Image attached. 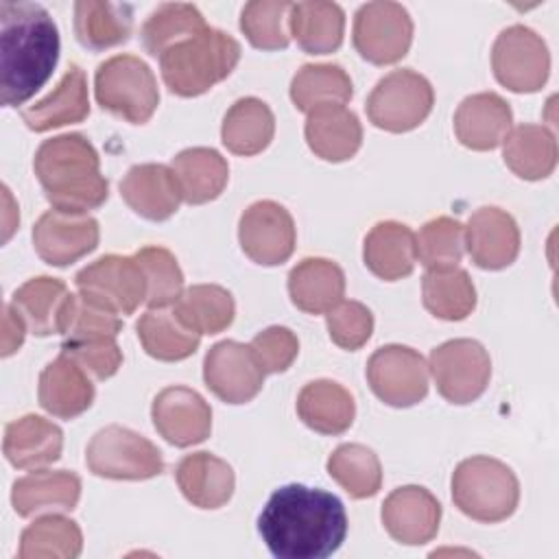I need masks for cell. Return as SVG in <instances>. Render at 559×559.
<instances>
[{
  "instance_id": "1",
  "label": "cell",
  "mask_w": 559,
  "mask_h": 559,
  "mask_svg": "<svg viewBox=\"0 0 559 559\" xmlns=\"http://www.w3.org/2000/svg\"><path fill=\"white\" fill-rule=\"evenodd\" d=\"M258 533L277 559H323L343 546L347 513L334 493L290 483L269 496Z\"/></svg>"
},
{
  "instance_id": "2",
  "label": "cell",
  "mask_w": 559,
  "mask_h": 559,
  "mask_svg": "<svg viewBox=\"0 0 559 559\" xmlns=\"http://www.w3.org/2000/svg\"><path fill=\"white\" fill-rule=\"evenodd\" d=\"M59 31L37 2L0 0V92L7 107L24 105L59 61Z\"/></svg>"
},
{
  "instance_id": "3",
  "label": "cell",
  "mask_w": 559,
  "mask_h": 559,
  "mask_svg": "<svg viewBox=\"0 0 559 559\" xmlns=\"http://www.w3.org/2000/svg\"><path fill=\"white\" fill-rule=\"evenodd\" d=\"M33 168L55 210L87 214V210L100 207L109 197V183L100 173V157L81 133H63L41 142Z\"/></svg>"
},
{
  "instance_id": "4",
  "label": "cell",
  "mask_w": 559,
  "mask_h": 559,
  "mask_svg": "<svg viewBox=\"0 0 559 559\" xmlns=\"http://www.w3.org/2000/svg\"><path fill=\"white\" fill-rule=\"evenodd\" d=\"M240 61V44L225 31L207 26L159 57L166 87L183 98L201 96L227 79Z\"/></svg>"
},
{
  "instance_id": "5",
  "label": "cell",
  "mask_w": 559,
  "mask_h": 559,
  "mask_svg": "<svg viewBox=\"0 0 559 559\" xmlns=\"http://www.w3.org/2000/svg\"><path fill=\"white\" fill-rule=\"evenodd\" d=\"M452 500L476 522L496 524L511 518L520 502V483L509 465L491 456H472L452 474Z\"/></svg>"
},
{
  "instance_id": "6",
  "label": "cell",
  "mask_w": 559,
  "mask_h": 559,
  "mask_svg": "<svg viewBox=\"0 0 559 559\" xmlns=\"http://www.w3.org/2000/svg\"><path fill=\"white\" fill-rule=\"evenodd\" d=\"M98 105L131 122L144 124L159 105V90L153 70L135 55H116L103 61L94 76Z\"/></svg>"
},
{
  "instance_id": "7",
  "label": "cell",
  "mask_w": 559,
  "mask_h": 559,
  "mask_svg": "<svg viewBox=\"0 0 559 559\" xmlns=\"http://www.w3.org/2000/svg\"><path fill=\"white\" fill-rule=\"evenodd\" d=\"M85 463L94 476L111 480H146L164 472L159 448L118 424L105 426L92 437Z\"/></svg>"
},
{
  "instance_id": "8",
  "label": "cell",
  "mask_w": 559,
  "mask_h": 559,
  "mask_svg": "<svg viewBox=\"0 0 559 559\" xmlns=\"http://www.w3.org/2000/svg\"><path fill=\"white\" fill-rule=\"evenodd\" d=\"M435 105V92L415 70H393L382 76L367 98V116L373 127L389 133H406L419 127Z\"/></svg>"
},
{
  "instance_id": "9",
  "label": "cell",
  "mask_w": 559,
  "mask_h": 559,
  "mask_svg": "<svg viewBox=\"0 0 559 559\" xmlns=\"http://www.w3.org/2000/svg\"><path fill=\"white\" fill-rule=\"evenodd\" d=\"M428 371L437 391L450 404H472L478 400L491 378L487 349L474 338H452L430 352Z\"/></svg>"
},
{
  "instance_id": "10",
  "label": "cell",
  "mask_w": 559,
  "mask_h": 559,
  "mask_svg": "<svg viewBox=\"0 0 559 559\" xmlns=\"http://www.w3.org/2000/svg\"><path fill=\"white\" fill-rule=\"evenodd\" d=\"M491 68L500 85L518 94H531L544 87L550 72L546 41L528 26L513 24L493 41Z\"/></svg>"
},
{
  "instance_id": "11",
  "label": "cell",
  "mask_w": 559,
  "mask_h": 559,
  "mask_svg": "<svg viewBox=\"0 0 559 559\" xmlns=\"http://www.w3.org/2000/svg\"><path fill=\"white\" fill-rule=\"evenodd\" d=\"M413 20L397 2H367L354 17V48L373 66H391L406 57Z\"/></svg>"
},
{
  "instance_id": "12",
  "label": "cell",
  "mask_w": 559,
  "mask_h": 559,
  "mask_svg": "<svg viewBox=\"0 0 559 559\" xmlns=\"http://www.w3.org/2000/svg\"><path fill=\"white\" fill-rule=\"evenodd\" d=\"M367 380L384 404L408 408L428 393V365L413 347L384 345L367 360Z\"/></svg>"
},
{
  "instance_id": "13",
  "label": "cell",
  "mask_w": 559,
  "mask_h": 559,
  "mask_svg": "<svg viewBox=\"0 0 559 559\" xmlns=\"http://www.w3.org/2000/svg\"><path fill=\"white\" fill-rule=\"evenodd\" d=\"M79 295L118 312L133 314L146 299V277L135 258L103 255L74 277Z\"/></svg>"
},
{
  "instance_id": "14",
  "label": "cell",
  "mask_w": 559,
  "mask_h": 559,
  "mask_svg": "<svg viewBox=\"0 0 559 559\" xmlns=\"http://www.w3.org/2000/svg\"><path fill=\"white\" fill-rule=\"evenodd\" d=\"M238 240L249 260L262 266H277L295 251L293 216L275 201H255L240 216Z\"/></svg>"
},
{
  "instance_id": "15",
  "label": "cell",
  "mask_w": 559,
  "mask_h": 559,
  "mask_svg": "<svg viewBox=\"0 0 559 559\" xmlns=\"http://www.w3.org/2000/svg\"><path fill=\"white\" fill-rule=\"evenodd\" d=\"M264 371L249 345L221 341L210 347L203 360V380L207 389L227 404L251 402L264 384Z\"/></svg>"
},
{
  "instance_id": "16",
  "label": "cell",
  "mask_w": 559,
  "mask_h": 559,
  "mask_svg": "<svg viewBox=\"0 0 559 559\" xmlns=\"http://www.w3.org/2000/svg\"><path fill=\"white\" fill-rule=\"evenodd\" d=\"M98 221L83 212L48 210L33 227L37 255L52 266H68L98 247Z\"/></svg>"
},
{
  "instance_id": "17",
  "label": "cell",
  "mask_w": 559,
  "mask_h": 559,
  "mask_svg": "<svg viewBox=\"0 0 559 559\" xmlns=\"http://www.w3.org/2000/svg\"><path fill=\"white\" fill-rule=\"evenodd\" d=\"M155 430L177 448L203 443L212 432L210 404L188 386L162 389L151 408Z\"/></svg>"
},
{
  "instance_id": "18",
  "label": "cell",
  "mask_w": 559,
  "mask_h": 559,
  "mask_svg": "<svg viewBox=\"0 0 559 559\" xmlns=\"http://www.w3.org/2000/svg\"><path fill=\"white\" fill-rule=\"evenodd\" d=\"M382 524L386 533L404 546H421L435 539L441 522L439 500L419 485L393 489L382 502Z\"/></svg>"
},
{
  "instance_id": "19",
  "label": "cell",
  "mask_w": 559,
  "mask_h": 559,
  "mask_svg": "<svg viewBox=\"0 0 559 559\" xmlns=\"http://www.w3.org/2000/svg\"><path fill=\"white\" fill-rule=\"evenodd\" d=\"M74 299L76 295H72L61 280L39 275L26 280L13 293L11 306L22 317L28 332L35 336H50L68 332Z\"/></svg>"
},
{
  "instance_id": "20",
  "label": "cell",
  "mask_w": 559,
  "mask_h": 559,
  "mask_svg": "<svg viewBox=\"0 0 559 559\" xmlns=\"http://www.w3.org/2000/svg\"><path fill=\"white\" fill-rule=\"evenodd\" d=\"M465 229V247L472 262L487 271H500L520 253V229L515 218L493 205L476 210Z\"/></svg>"
},
{
  "instance_id": "21",
  "label": "cell",
  "mask_w": 559,
  "mask_h": 559,
  "mask_svg": "<svg viewBox=\"0 0 559 559\" xmlns=\"http://www.w3.org/2000/svg\"><path fill=\"white\" fill-rule=\"evenodd\" d=\"M120 197L146 221L170 218L183 201L173 168L164 164L131 166L120 181Z\"/></svg>"
},
{
  "instance_id": "22",
  "label": "cell",
  "mask_w": 559,
  "mask_h": 559,
  "mask_svg": "<svg viewBox=\"0 0 559 559\" xmlns=\"http://www.w3.org/2000/svg\"><path fill=\"white\" fill-rule=\"evenodd\" d=\"M513 111L496 92H480L463 98L454 114V133L472 151H493L511 131Z\"/></svg>"
},
{
  "instance_id": "23",
  "label": "cell",
  "mask_w": 559,
  "mask_h": 559,
  "mask_svg": "<svg viewBox=\"0 0 559 559\" xmlns=\"http://www.w3.org/2000/svg\"><path fill=\"white\" fill-rule=\"evenodd\" d=\"M81 498V478L68 469H35L13 483L11 504L20 518L72 511Z\"/></svg>"
},
{
  "instance_id": "24",
  "label": "cell",
  "mask_w": 559,
  "mask_h": 559,
  "mask_svg": "<svg viewBox=\"0 0 559 559\" xmlns=\"http://www.w3.org/2000/svg\"><path fill=\"white\" fill-rule=\"evenodd\" d=\"M37 400L46 413L59 419H74L92 406L94 384L79 362L61 354L41 369Z\"/></svg>"
},
{
  "instance_id": "25",
  "label": "cell",
  "mask_w": 559,
  "mask_h": 559,
  "mask_svg": "<svg viewBox=\"0 0 559 559\" xmlns=\"http://www.w3.org/2000/svg\"><path fill=\"white\" fill-rule=\"evenodd\" d=\"M304 133L310 151L325 162H345L354 157L362 144L358 116L345 105L334 103L308 111Z\"/></svg>"
},
{
  "instance_id": "26",
  "label": "cell",
  "mask_w": 559,
  "mask_h": 559,
  "mask_svg": "<svg viewBox=\"0 0 559 559\" xmlns=\"http://www.w3.org/2000/svg\"><path fill=\"white\" fill-rule=\"evenodd\" d=\"M175 478L183 498L199 509L227 504L236 487L231 465L210 452L186 454L175 467Z\"/></svg>"
},
{
  "instance_id": "27",
  "label": "cell",
  "mask_w": 559,
  "mask_h": 559,
  "mask_svg": "<svg viewBox=\"0 0 559 559\" xmlns=\"http://www.w3.org/2000/svg\"><path fill=\"white\" fill-rule=\"evenodd\" d=\"M2 450L13 467L37 469L59 461L63 432L57 424L39 415H24L7 424Z\"/></svg>"
},
{
  "instance_id": "28",
  "label": "cell",
  "mask_w": 559,
  "mask_h": 559,
  "mask_svg": "<svg viewBox=\"0 0 559 559\" xmlns=\"http://www.w3.org/2000/svg\"><path fill=\"white\" fill-rule=\"evenodd\" d=\"M362 260L367 269L384 282H395L411 275L417 262L413 229L397 221L376 223L365 236Z\"/></svg>"
},
{
  "instance_id": "29",
  "label": "cell",
  "mask_w": 559,
  "mask_h": 559,
  "mask_svg": "<svg viewBox=\"0 0 559 559\" xmlns=\"http://www.w3.org/2000/svg\"><path fill=\"white\" fill-rule=\"evenodd\" d=\"M90 116V96H87V79L79 66H70L55 92L46 98L37 100L28 109L22 111L24 124L44 133L50 129H59L66 124L83 122Z\"/></svg>"
},
{
  "instance_id": "30",
  "label": "cell",
  "mask_w": 559,
  "mask_h": 559,
  "mask_svg": "<svg viewBox=\"0 0 559 559\" xmlns=\"http://www.w3.org/2000/svg\"><path fill=\"white\" fill-rule=\"evenodd\" d=\"M290 301L308 312L323 314L345 295V273L328 258H304L288 273Z\"/></svg>"
},
{
  "instance_id": "31",
  "label": "cell",
  "mask_w": 559,
  "mask_h": 559,
  "mask_svg": "<svg viewBox=\"0 0 559 559\" xmlns=\"http://www.w3.org/2000/svg\"><path fill=\"white\" fill-rule=\"evenodd\" d=\"M299 419L321 435H343L356 417L352 393L334 380H312L297 395Z\"/></svg>"
},
{
  "instance_id": "32",
  "label": "cell",
  "mask_w": 559,
  "mask_h": 559,
  "mask_svg": "<svg viewBox=\"0 0 559 559\" xmlns=\"http://www.w3.org/2000/svg\"><path fill=\"white\" fill-rule=\"evenodd\" d=\"M181 190V199L190 205L214 201L227 186L229 166L227 159L207 146L183 148L170 164Z\"/></svg>"
},
{
  "instance_id": "33",
  "label": "cell",
  "mask_w": 559,
  "mask_h": 559,
  "mask_svg": "<svg viewBox=\"0 0 559 559\" xmlns=\"http://www.w3.org/2000/svg\"><path fill=\"white\" fill-rule=\"evenodd\" d=\"M288 33L308 55H330L338 50L345 33V13L336 2H297L290 4Z\"/></svg>"
},
{
  "instance_id": "34",
  "label": "cell",
  "mask_w": 559,
  "mask_h": 559,
  "mask_svg": "<svg viewBox=\"0 0 559 559\" xmlns=\"http://www.w3.org/2000/svg\"><path fill=\"white\" fill-rule=\"evenodd\" d=\"M74 33L87 50H105L129 41L133 7L122 2L83 0L74 4Z\"/></svg>"
},
{
  "instance_id": "35",
  "label": "cell",
  "mask_w": 559,
  "mask_h": 559,
  "mask_svg": "<svg viewBox=\"0 0 559 559\" xmlns=\"http://www.w3.org/2000/svg\"><path fill=\"white\" fill-rule=\"evenodd\" d=\"M502 157L520 179H546L557 166V140L544 124H518L502 142Z\"/></svg>"
},
{
  "instance_id": "36",
  "label": "cell",
  "mask_w": 559,
  "mask_h": 559,
  "mask_svg": "<svg viewBox=\"0 0 559 559\" xmlns=\"http://www.w3.org/2000/svg\"><path fill=\"white\" fill-rule=\"evenodd\" d=\"M275 133V118L271 107L253 96L236 100L221 127V140L227 146V151L236 155H258L262 153Z\"/></svg>"
},
{
  "instance_id": "37",
  "label": "cell",
  "mask_w": 559,
  "mask_h": 559,
  "mask_svg": "<svg viewBox=\"0 0 559 559\" xmlns=\"http://www.w3.org/2000/svg\"><path fill=\"white\" fill-rule=\"evenodd\" d=\"M138 338L144 352L164 362H177L192 356L201 334L192 332L175 310L148 308L135 323Z\"/></svg>"
},
{
  "instance_id": "38",
  "label": "cell",
  "mask_w": 559,
  "mask_h": 559,
  "mask_svg": "<svg viewBox=\"0 0 559 559\" xmlns=\"http://www.w3.org/2000/svg\"><path fill=\"white\" fill-rule=\"evenodd\" d=\"M424 308L443 321H461L476 308V288L467 271L452 269H428L421 277Z\"/></svg>"
},
{
  "instance_id": "39",
  "label": "cell",
  "mask_w": 559,
  "mask_h": 559,
  "mask_svg": "<svg viewBox=\"0 0 559 559\" xmlns=\"http://www.w3.org/2000/svg\"><path fill=\"white\" fill-rule=\"evenodd\" d=\"M177 317L197 334H218L227 330L236 314L234 297L218 284H194L175 301Z\"/></svg>"
},
{
  "instance_id": "40",
  "label": "cell",
  "mask_w": 559,
  "mask_h": 559,
  "mask_svg": "<svg viewBox=\"0 0 559 559\" xmlns=\"http://www.w3.org/2000/svg\"><path fill=\"white\" fill-rule=\"evenodd\" d=\"M83 550V533L74 520L48 513L20 535V559H74Z\"/></svg>"
},
{
  "instance_id": "41",
  "label": "cell",
  "mask_w": 559,
  "mask_h": 559,
  "mask_svg": "<svg viewBox=\"0 0 559 559\" xmlns=\"http://www.w3.org/2000/svg\"><path fill=\"white\" fill-rule=\"evenodd\" d=\"M205 28V17L194 4L168 2L146 17L140 28V37L151 57H162L175 44L190 39Z\"/></svg>"
},
{
  "instance_id": "42",
  "label": "cell",
  "mask_w": 559,
  "mask_h": 559,
  "mask_svg": "<svg viewBox=\"0 0 559 559\" xmlns=\"http://www.w3.org/2000/svg\"><path fill=\"white\" fill-rule=\"evenodd\" d=\"M354 94L349 74L336 63H306L290 83V100L299 111H312L319 105H345Z\"/></svg>"
},
{
  "instance_id": "43",
  "label": "cell",
  "mask_w": 559,
  "mask_h": 559,
  "mask_svg": "<svg viewBox=\"0 0 559 559\" xmlns=\"http://www.w3.org/2000/svg\"><path fill=\"white\" fill-rule=\"evenodd\" d=\"M328 474L356 500L371 498L382 487V467L376 452L360 443H343L328 459Z\"/></svg>"
},
{
  "instance_id": "44",
  "label": "cell",
  "mask_w": 559,
  "mask_h": 559,
  "mask_svg": "<svg viewBox=\"0 0 559 559\" xmlns=\"http://www.w3.org/2000/svg\"><path fill=\"white\" fill-rule=\"evenodd\" d=\"M290 2L286 0H253L240 13V31L253 48L282 50L290 41L286 31Z\"/></svg>"
},
{
  "instance_id": "45",
  "label": "cell",
  "mask_w": 559,
  "mask_h": 559,
  "mask_svg": "<svg viewBox=\"0 0 559 559\" xmlns=\"http://www.w3.org/2000/svg\"><path fill=\"white\" fill-rule=\"evenodd\" d=\"M417 258L426 269L459 266L465 247V229L456 218L437 216L415 236Z\"/></svg>"
},
{
  "instance_id": "46",
  "label": "cell",
  "mask_w": 559,
  "mask_h": 559,
  "mask_svg": "<svg viewBox=\"0 0 559 559\" xmlns=\"http://www.w3.org/2000/svg\"><path fill=\"white\" fill-rule=\"evenodd\" d=\"M146 277V304L148 308H166L183 293V273L177 258L164 247H142L135 255Z\"/></svg>"
},
{
  "instance_id": "47",
  "label": "cell",
  "mask_w": 559,
  "mask_h": 559,
  "mask_svg": "<svg viewBox=\"0 0 559 559\" xmlns=\"http://www.w3.org/2000/svg\"><path fill=\"white\" fill-rule=\"evenodd\" d=\"M325 323L332 343L341 349H360L373 332V314L360 301H338L332 310L325 312Z\"/></svg>"
},
{
  "instance_id": "48",
  "label": "cell",
  "mask_w": 559,
  "mask_h": 559,
  "mask_svg": "<svg viewBox=\"0 0 559 559\" xmlns=\"http://www.w3.org/2000/svg\"><path fill=\"white\" fill-rule=\"evenodd\" d=\"M61 354L79 362L96 380L116 376L122 365V349L114 336H90V338H66Z\"/></svg>"
},
{
  "instance_id": "49",
  "label": "cell",
  "mask_w": 559,
  "mask_h": 559,
  "mask_svg": "<svg viewBox=\"0 0 559 559\" xmlns=\"http://www.w3.org/2000/svg\"><path fill=\"white\" fill-rule=\"evenodd\" d=\"M249 347L264 373L286 371L299 354V341L295 332L284 325H271L258 332Z\"/></svg>"
},
{
  "instance_id": "50",
  "label": "cell",
  "mask_w": 559,
  "mask_h": 559,
  "mask_svg": "<svg viewBox=\"0 0 559 559\" xmlns=\"http://www.w3.org/2000/svg\"><path fill=\"white\" fill-rule=\"evenodd\" d=\"M122 330V321L118 312L76 295L72 319L66 332V338H90V336H118Z\"/></svg>"
},
{
  "instance_id": "51",
  "label": "cell",
  "mask_w": 559,
  "mask_h": 559,
  "mask_svg": "<svg viewBox=\"0 0 559 559\" xmlns=\"http://www.w3.org/2000/svg\"><path fill=\"white\" fill-rule=\"evenodd\" d=\"M4 334H2V356H11L13 352L20 349V345L24 343V334H26V323L22 321V317L13 310L11 304L4 306Z\"/></svg>"
}]
</instances>
